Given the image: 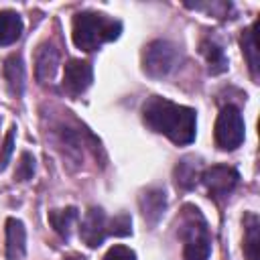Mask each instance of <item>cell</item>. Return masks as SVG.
Masks as SVG:
<instances>
[{
	"label": "cell",
	"mask_w": 260,
	"mask_h": 260,
	"mask_svg": "<svg viewBox=\"0 0 260 260\" xmlns=\"http://www.w3.org/2000/svg\"><path fill=\"white\" fill-rule=\"evenodd\" d=\"M179 59V51L171 41H152L142 51V69L150 77L167 75Z\"/></svg>",
	"instance_id": "obj_5"
},
{
	"label": "cell",
	"mask_w": 260,
	"mask_h": 260,
	"mask_svg": "<svg viewBox=\"0 0 260 260\" xmlns=\"http://www.w3.org/2000/svg\"><path fill=\"white\" fill-rule=\"evenodd\" d=\"M199 49H201V55H203L205 61H207V69H209L211 75L223 73V71L228 69V59H225V55H223V49H221L217 43L205 39V41H201Z\"/></svg>",
	"instance_id": "obj_18"
},
{
	"label": "cell",
	"mask_w": 260,
	"mask_h": 260,
	"mask_svg": "<svg viewBox=\"0 0 260 260\" xmlns=\"http://www.w3.org/2000/svg\"><path fill=\"white\" fill-rule=\"evenodd\" d=\"M2 73H4V79H6L10 93L16 98L22 95V91H24V65H22V57L18 53H12L4 59Z\"/></svg>",
	"instance_id": "obj_11"
},
{
	"label": "cell",
	"mask_w": 260,
	"mask_h": 260,
	"mask_svg": "<svg viewBox=\"0 0 260 260\" xmlns=\"http://www.w3.org/2000/svg\"><path fill=\"white\" fill-rule=\"evenodd\" d=\"M244 254L246 260H260V219L254 213L244 217Z\"/></svg>",
	"instance_id": "obj_12"
},
{
	"label": "cell",
	"mask_w": 260,
	"mask_h": 260,
	"mask_svg": "<svg viewBox=\"0 0 260 260\" xmlns=\"http://www.w3.org/2000/svg\"><path fill=\"white\" fill-rule=\"evenodd\" d=\"M93 81V69L87 61L71 59L63 71V89L69 95H81Z\"/></svg>",
	"instance_id": "obj_7"
},
{
	"label": "cell",
	"mask_w": 260,
	"mask_h": 260,
	"mask_svg": "<svg viewBox=\"0 0 260 260\" xmlns=\"http://www.w3.org/2000/svg\"><path fill=\"white\" fill-rule=\"evenodd\" d=\"M144 124L173 140L175 144H189L197 132V116L193 108L175 104L167 98L152 95L142 106Z\"/></svg>",
	"instance_id": "obj_1"
},
{
	"label": "cell",
	"mask_w": 260,
	"mask_h": 260,
	"mask_svg": "<svg viewBox=\"0 0 260 260\" xmlns=\"http://www.w3.org/2000/svg\"><path fill=\"white\" fill-rule=\"evenodd\" d=\"M179 236L183 240V256L185 260H207L211 252V238L207 232V223L197 207L185 205L183 221Z\"/></svg>",
	"instance_id": "obj_3"
},
{
	"label": "cell",
	"mask_w": 260,
	"mask_h": 260,
	"mask_svg": "<svg viewBox=\"0 0 260 260\" xmlns=\"http://www.w3.org/2000/svg\"><path fill=\"white\" fill-rule=\"evenodd\" d=\"M32 175H35V156L30 152H22L18 158L14 177H16V181H28V179H32Z\"/></svg>",
	"instance_id": "obj_19"
},
{
	"label": "cell",
	"mask_w": 260,
	"mask_h": 260,
	"mask_svg": "<svg viewBox=\"0 0 260 260\" xmlns=\"http://www.w3.org/2000/svg\"><path fill=\"white\" fill-rule=\"evenodd\" d=\"M256 28L258 22H252L246 30H242L240 37V45H242V53L248 61V67L252 71V77L258 79V45H256Z\"/></svg>",
	"instance_id": "obj_16"
},
{
	"label": "cell",
	"mask_w": 260,
	"mask_h": 260,
	"mask_svg": "<svg viewBox=\"0 0 260 260\" xmlns=\"http://www.w3.org/2000/svg\"><path fill=\"white\" fill-rule=\"evenodd\" d=\"M24 254H26V230L20 219L8 217L6 219V258L22 260Z\"/></svg>",
	"instance_id": "obj_10"
},
{
	"label": "cell",
	"mask_w": 260,
	"mask_h": 260,
	"mask_svg": "<svg viewBox=\"0 0 260 260\" xmlns=\"http://www.w3.org/2000/svg\"><path fill=\"white\" fill-rule=\"evenodd\" d=\"M79 236H81L83 244L89 248H98L104 244V240L108 236V219L100 207H89L85 211V217L79 228Z\"/></svg>",
	"instance_id": "obj_8"
},
{
	"label": "cell",
	"mask_w": 260,
	"mask_h": 260,
	"mask_svg": "<svg viewBox=\"0 0 260 260\" xmlns=\"http://www.w3.org/2000/svg\"><path fill=\"white\" fill-rule=\"evenodd\" d=\"M201 177V162L195 156H185L175 167V183L181 189H191Z\"/></svg>",
	"instance_id": "obj_13"
},
{
	"label": "cell",
	"mask_w": 260,
	"mask_h": 260,
	"mask_svg": "<svg viewBox=\"0 0 260 260\" xmlns=\"http://www.w3.org/2000/svg\"><path fill=\"white\" fill-rule=\"evenodd\" d=\"M120 32H122V22L106 14L83 10L73 16L71 39H73V45L81 51H95L104 43L118 39Z\"/></svg>",
	"instance_id": "obj_2"
},
{
	"label": "cell",
	"mask_w": 260,
	"mask_h": 260,
	"mask_svg": "<svg viewBox=\"0 0 260 260\" xmlns=\"http://www.w3.org/2000/svg\"><path fill=\"white\" fill-rule=\"evenodd\" d=\"M22 35V18L14 10H0V45H12Z\"/></svg>",
	"instance_id": "obj_15"
},
{
	"label": "cell",
	"mask_w": 260,
	"mask_h": 260,
	"mask_svg": "<svg viewBox=\"0 0 260 260\" xmlns=\"http://www.w3.org/2000/svg\"><path fill=\"white\" fill-rule=\"evenodd\" d=\"M63 260H81V258H77V256H67V258H63Z\"/></svg>",
	"instance_id": "obj_23"
},
{
	"label": "cell",
	"mask_w": 260,
	"mask_h": 260,
	"mask_svg": "<svg viewBox=\"0 0 260 260\" xmlns=\"http://www.w3.org/2000/svg\"><path fill=\"white\" fill-rule=\"evenodd\" d=\"M59 67V51L55 45L51 43H43L39 45L37 53H35V75L39 83H47L55 77Z\"/></svg>",
	"instance_id": "obj_9"
},
{
	"label": "cell",
	"mask_w": 260,
	"mask_h": 260,
	"mask_svg": "<svg viewBox=\"0 0 260 260\" xmlns=\"http://www.w3.org/2000/svg\"><path fill=\"white\" fill-rule=\"evenodd\" d=\"M102 260H136V254L128 246H112Z\"/></svg>",
	"instance_id": "obj_21"
},
{
	"label": "cell",
	"mask_w": 260,
	"mask_h": 260,
	"mask_svg": "<svg viewBox=\"0 0 260 260\" xmlns=\"http://www.w3.org/2000/svg\"><path fill=\"white\" fill-rule=\"evenodd\" d=\"M14 132H16V128L12 126V128L8 130V134H6V138H4L2 156H0V171L6 169V165H8V160H10V154H12V150H14Z\"/></svg>",
	"instance_id": "obj_22"
},
{
	"label": "cell",
	"mask_w": 260,
	"mask_h": 260,
	"mask_svg": "<svg viewBox=\"0 0 260 260\" xmlns=\"http://www.w3.org/2000/svg\"><path fill=\"white\" fill-rule=\"evenodd\" d=\"M138 203H140V209H142L144 219H148V221L154 223L162 215V211H165L167 197H165V191H160V189H146L140 195Z\"/></svg>",
	"instance_id": "obj_14"
},
{
	"label": "cell",
	"mask_w": 260,
	"mask_h": 260,
	"mask_svg": "<svg viewBox=\"0 0 260 260\" xmlns=\"http://www.w3.org/2000/svg\"><path fill=\"white\" fill-rule=\"evenodd\" d=\"M130 225H132L130 215H128V213H120V215H116V217L108 223V234H112V236H128V234L132 232Z\"/></svg>",
	"instance_id": "obj_20"
},
{
	"label": "cell",
	"mask_w": 260,
	"mask_h": 260,
	"mask_svg": "<svg viewBox=\"0 0 260 260\" xmlns=\"http://www.w3.org/2000/svg\"><path fill=\"white\" fill-rule=\"evenodd\" d=\"M215 144L221 150H234L244 142V118L236 106H223L215 120Z\"/></svg>",
	"instance_id": "obj_4"
},
{
	"label": "cell",
	"mask_w": 260,
	"mask_h": 260,
	"mask_svg": "<svg viewBox=\"0 0 260 260\" xmlns=\"http://www.w3.org/2000/svg\"><path fill=\"white\" fill-rule=\"evenodd\" d=\"M77 217H79V213H77L75 207H63V209H51L49 211V221H51L53 230L61 238H69L71 236Z\"/></svg>",
	"instance_id": "obj_17"
},
{
	"label": "cell",
	"mask_w": 260,
	"mask_h": 260,
	"mask_svg": "<svg viewBox=\"0 0 260 260\" xmlns=\"http://www.w3.org/2000/svg\"><path fill=\"white\" fill-rule=\"evenodd\" d=\"M199 179L213 197H223L234 191L240 175L236 169H232L228 165H213V167H207Z\"/></svg>",
	"instance_id": "obj_6"
}]
</instances>
